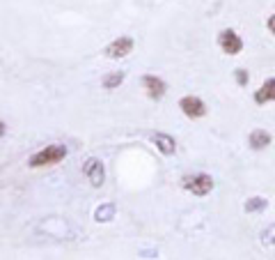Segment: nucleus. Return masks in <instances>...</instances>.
Segmentation results:
<instances>
[{"label":"nucleus","instance_id":"f257e3e1","mask_svg":"<svg viewBox=\"0 0 275 260\" xmlns=\"http://www.w3.org/2000/svg\"><path fill=\"white\" fill-rule=\"evenodd\" d=\"M67 157V147L64 145H46L44 150H39L37 154L30 157V166L32 168H39V166H51V164H58Z\"/></svg>","mask_w":275,"mask_h":260},{"label":"nucleus","instance_id":"f03ea898","mask_svg":"<svg viewBox=\"0 0 275 260\" xmlns=\"http://www.w3.org/2000/svg\"><path fill=\"white\" fill-rule=\"evenodd\" d=\"M184 187H186L188 191H193L195 196H207V193L213 189V180H211V175L197 173V175L184 177Z\"/></svg>","mask_w":275,"mask_h":260},{"label":"nucleus","instance_id":"7ed1b4c3","mask_svg":"<svg viewBox=\"0 0 275 260\" xmlns=\"http://www.w3.org/2000/svg\"><path fill=\"white\" fill-rule=\"evenodd\" d=\"M218 44H220V48H223L225 53H230V55L241 53V48H243V42H241V37H238L234 30H223L220 32Z\"/></svg>","mask_w":275,"mask_h":260},{"label":"nucleus","instance_id":"20e7f679","mask_svg":"<svg viewBox=\"0 0 275 260\" xmlns=\"http://www.w3.org/2000/svg\"><path fill=\"white\" fill-rule=\"evenodd\" d=\"M131 48H133V39L124 35V37L115 39V42H110L106 46V55L108 58H124V55L131 53Z\"/></svg>","mask_w":275,"mask_h":260},{"label":"nucleus","instance_id":"39448f33","mask_svg":"<svg viewBox=\"0 0 275 260\" xmlns=\"http://www.w3.org/2000/svg\"><path fill=\"white\" fill-rule=\"evenodd\" d=\"M83 173L89 177V182L94 184V187H101L104 184V166H101V161L99 159H87L85 161V166H83Z\"/></svg>","mask_w":275,"mask_h":260},{"label":"nucleus","instance_id":"423d86ee","mask_svg":"<svg viewBox=\"0 0 275 260\" xmlns=\"http://www.w3.org/2000/svg\"><path fill=\"white\" fill-rule=\"evenodd\" d=\"M179 106H181V111H184L188 118H202V115L207 113L204 101L197 99V97H184V99L179 101Z\"/></svg>","mask_w":275,"mask_h":260},{"label":"nucleus","instance_id":"0eeeda50","mask_svg":"<svg viewBox=\"0 0 275 260\" xmlns=\"http://www.w3.org/2000/svg\"><path fill=\"white\" fill-rule=\"evenodd\" d=\"M273 99H275V78H268L266 83L257 90L254 101H257V104H266V101H273Z\"/></svg>","mask_w":275,"mask_h":260},{"label":"nucleus","instance_id":"6e6552de","mask_svg":"<svg viewBox=\"0 0 275 260\" xmlns=\"http://www.w3.org/2000/svg\"><path fill=\"white\" fill-rule=\"evenodd\" d=\"M145 88L149 90V97H154V99H158V97H163L165 95V83L161 81V78L156 76H145Z\"/></svg>","mask_w":275,"mask_h":260},{"label":"nucleus","instance_id":"1a4fd4ad","mask_svg":"<svg viewBox=\"0 0 275 260\" xmlns=\"http://www.w3.org/2000/svg\"><path fill=\"white\" fill-rule=\"evenodd\" d=\"M271 143V134L264 129H254L253 134H250V145H253V150H264V147Z\"/></svg>","mask_w":275,"mask_h":260},{"label":"nucleus","instance_id":"9d476101","mask_svg":"<svg viewBox=\"0 0 275 260\" xmlns=\"http://www.w3.org/2000/svg\"><path fill=\"white\" fill-rule=\"evenodd\" d=\"M154 143H156V147L161 150L163 154H174V138H170V136H165V134H154Z\"/></svg>","mask_w":275,"mask_h":260},{"label":"nucleus","instance_id":"9b49d317","mask_svg":"<svg viewBox=\"0 0 275 260\" xmlns=\"http://www.w3.org/2000/svg\"><path fill=\"white\" fill-rule=\"evenodd\" d=\"M115 212H117V207L112 205V203H108V205H101L94 212V219L97 221H110V219H115Z\"/></svg>","mask_w":275,"mask_h":260},{"label":"nucleus","instance_id":"f8f14e48","mask_svg":"<svg viewBox=\"0 0 275 260\" xmlns=\"http://www.w3.org/2000/svg\"><path fill=\"white\" fill-rule=\"evenodd\" d=\"M122 81H124V71H115V74H108V76L104 78V88L112 90V88H117Z\"/></svg>","mask_w":275,"mask_h":260},{"label":"nucleus","instance_id":"ddd939ff","mask_svg":"<svg viewBox=\"0 0 275 260\" xmlns=\"http://www.w3.org/2000/svg\"><path fill=\"white\" fill-rule=\"evenodd\" d=\"M264 207H266V200L264 198H250L246 203V212H259Z\"/></svg>","mask_w":275,"mask_h":260},{"label":"nucleus","instance_id":"4468645a","mask_svg":"<svg viewBox=\"0 0 275 260\" xmlns=\"http://www.w3.org/2000/svg\"><path fill=\"white\" fill-rule=\"evenodd\" d=\"M264 244H275V226L264 230Z\"/></svg>","mask_w":275,"mask_h":260},{"label":"nucleus","instance_id":"2eb2a0df","mask_svg":"<svg viewBox=\"0 0 275 260\" xmlns=\"http://www.w3.org/2000/svg\"><path fill=\"white\" fill-rule=\"evenodd\" d=\"M236 78H238V83L241 85L248 83V76H246V71H243V69H236Z\"/></svg>","mask_w":275,"mask_h":260},{"label":"nucleus","instance_id":"dca6fc26","mask_svg":"<svg viewBox=\"0 0 275 260\" xmlns=\"http://www.w3.org/2000/svg\"><path fill=\"white\" fill-rule=\"evenodd\" d=\"M268 30H271V32L275 35V14L271 16V19H268Z\"/></svg>","mask_w":275,"mask_h":260}]
</instances>
